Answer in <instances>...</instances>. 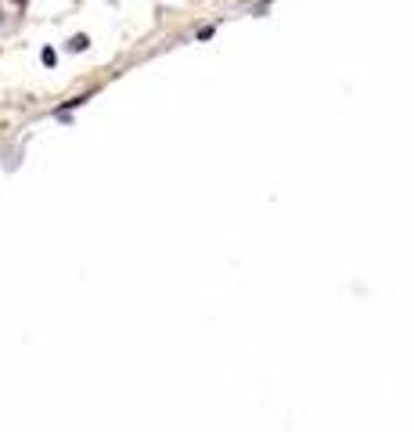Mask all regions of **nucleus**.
<instances>
[{"label":"nucleus","instance_id":"2","mask_svg":"<svg viewBox=\"0 0 414 432\" xmlns=\"http://www.w3.org/2000/svg\"><path fill=\"white\" fill-rule=\"evenodd\" d=\"M40 58H44V65H54V61H58V54H54L51 47H44V54H40Z\"/></svg>","mask_w":414,"mask_h":432},{"label":"nucleus","instance_id":"1","mask_svg":"<svg viewBox=\"0 0 414 432\" xmlns=\"http://www.w3.org/2000/svg\"><path fill=\"white\" fill-rule=\"evenodd\" d=\"M87 44H90V40H87V37L80 33V37H73V40H69V51H83Z\"/></svg>","mask_w":414,"mask_h":432}]
</instances>
